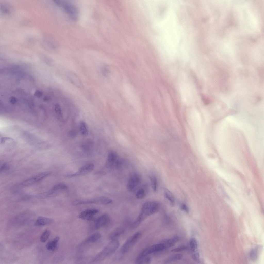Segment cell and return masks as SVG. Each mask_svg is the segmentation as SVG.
Returning <instances> with one entry per match:
<instances>
[{
    "instance_id": "1",
    "label": "cell",
    "mask_w": 264,
    "mask_h": 264,
    "mask_svg": "<svg viewBox=\"0 0 264 264\" xmlns=\"http://www.w3.org/2000/svg\"><path fill=\"white\" fill-rule=\"evenodd\" d=\"M159 208V205L156 202L149 201L145 203L138 217L131 224V227L134 228L137 227L147 217L157 212Z\"/></svg>"
},
{
    "instance_id": "2",
    "label": "cell",
    "mask_w": 264,
    "mask_h": 264,
    "mask_svg": "<svg viewBox=\"0 0 264 264\" xmlns=\"http://www.w3.org/2000/svg\"><path fill=\"white\" fill-rule=\"evenodd\" d=\"M55 3L61 8L73 20L77 21L79 16V12L77 7L73 4L67 1H56Z\"/></svg>"
},
{
    "instance_id": "3",
    "label": "cell",
    "mask_w": 264,
    "mask_h": 264,
    "mask_svg": "<svg viewBox=\"0 0 264 264\" xmlns=\"http://www.w3.org/2000/svg\"><path fill=\"white\" fill-rule=\"evenodd\" d=\"M112 202V200L111 199L106 197L102 196L89 199H77L73 201L72 204L73 206H76L82 204H108Z\"/></svg>"
},
{
    "instance_id": "4",
    "label": "cell",
    "mask_w": 264,
    "mask_h": 264,
    "mask_svg": "<svg viewBox=\"0 0 264 264\" xmlns=\"http://www.w3.org/2000/svg\"><path fill=\"white\" fill-rule=\"evenodd\" d=\"M119 245L118 241L116 240H111L109 244L101 252L96 258L102 260L111 255L117 249Z\"/></svg>"
},
{
    "instance_id": "5",
    "label": "cell",
    "mask_w": 264,
    "mask_h": 264,
    "mask_svg": "<svg viewBox=\"0 0 264 264\" xmlns=\"http://www.w3.org/2000/svg\"><path fill=\"white\" fill-rule=\"evenodd\" d=\"M142 235V233L138 232L128 238L123 245L121 249L122 253L129 251L136 244Z\"/></svg>"
},
{
    "instance_id": "6",
    "label": "cell",
    "mask_w": 264,
    "mask_h": 264,
    "mask_svg": "<svg viewBox=\"0 0 264 264\" xmlns=\"http://www.w3.org/2000/svg\"><path fill=\"white\" fill-rule=\"evenodd\" d=\"M121 162L116 153L113 151H111L108 154L106 166L108 168L118 167L120 165Z\"/></svg>"
},
{
    "instance_id": "7",
    "label": "cell",
    "mask_w": 264,
    "mask_h": 264,
    "mask_svg": "<svg viewBox=\"0 0 264 264\" xmlns=\"http://www.w3.org/2000/svg\"><path fill=\"white\" fill-rule=\"evenodd\" d=\"M165 249L164 245L161 243L154 244L146 248L137 257H140L147 256L155 252L162 251Z\"/></svg>"
},
{
    "instance_id": "8",
    "label": "cell",
    "mask_w": 264,
    "mask_h": 264,
    "mask_svg": "<svg viewBox=\"0 0 264 264\" xmlns=\"http://www.w3.org/2000/svg\"><path fill=\"white\" fill-rule=\"evenodd\" d=\"M141 180L140 176L137 173H133L129 177L126 185L128 191L131 192L139 184Z\"/></svg>"
},
{
    "instance_id": "9",
    "label": "cell",
    "mask_w": 264,
    "mask_h": 264,
    "mask_svg": "<svg viewBox=\"0 0 264 264\" xmlns=\"http://www.w3.org/2000/svg\"><path fill=\"white\" fill-rule=\"evenodd\" d=\"M94 166L92 163H89L81 167L76 173L68 174L66 177H72L80 176H83L91 172L94 169Z\"/></svg>"
},
{
    "instance_id": "10",
    "label": "cell",
    "mask_w": 264,
    "mask_h": 264,
    "mask_svg": "<svg viewBox=\"0 0 264 264\" xmlns=\"http://www.w3.org/2000/svg\"><path fill=\"white\" fill-rule=\"evenodd\" d=\"M110 216L107 213H104L99 217L95 221L94 228L98 229L108 225L111 219Z\"/></svg>"
},
{
    "instance_id": "11",
    "label": "cell",
    "mask_w": 264,
    "mask_h": 264,
    "mask_svg": "<svg viewBox=\"0 0 264 264\" xmlns=\"http://www.w3.org/2000/svg\"><path fill=\"white\" fill-rule=\"evenodd\" d=\"M67 78L69 81L78 88L82 89L83 85L78 75L73 72L70 71L67 73Z\"/></svg>"
},
{
    "instance_id": "12",
    "label": "cell",
    "mask_w": 264,
    "mask_h": 264,
    "mask_svg": "<svg viewBox=\"0 0 264 264\" xmlns=\"http://www.w3.org/2000/svg\"><path fill=\"white\" fill-rule=\"evenodd\" d=\"M99 210L96 209H88L82 212L79 214V218L85 220H90L94 215L98 212Z\"/></svg>"
},
{
    "instance_id": "13",
    "label": "cell",
    "mask_w": 264,
    "mask_h": 264,
    "mask_svg": "<svg viewBox=\"0 0 264 264\" xmlns=\"http://www.w3.org/2000/svg\"><path fill=\"white\" fill-rule=\"evenodd\" d=\"M53 221V219L43 216L39 217L35 223L34 225L37 226H42L50 224Z\"/></svg>"
},
{
    "instance_id": "14",
    "label": "cell",
    "mask_w": 264,
    "mask_h": 264,
    "mask_svg": "<svg viewBox=\"0 0 264 264\" xmlns=\"http://www.w3.org/2000/svg\"><path fill=\"white\" fill-rule=\"evenodd\" d=\"M179 237L177 236H175L169 239H164L162 241L161 243L164 246L165 249L174 246L176 243L179 241Z\"/></svg>"
},
{
    "instance_id": "15",
    "label": "cell",
    "mask_w": 264,
    "mask_h": 264,
    "mask_svg": "<svg viewBox=\"0 0 264 264\" xmlns=\"http://www.w3.org/2000/svg\"><path fill=\"white\" fill-rule=\"evenodd\" d=\"M59 239V237L57 236L47 243L46 246V249L48 250L52 251H54L56 250L57 248Z\"/></svg>"
},
{
    "instance_id": "16",
    "label": "cell",
    "mask_w": 264,
    "mask_h": 264,
    "mask_svg": "<svg viewBox=\"0 0 264 264\" xmlns=\"http://www.w3.org/2000/svg\"><path fill=\"white\" fill-rule=\"evenodd\" d=\"M124 231V229L122 227H118L110 233L109 237L111 240H116L117 237L123 233Z\"/></svg>"
},
{
    "instance_id": "17",
    "label": "cell",
    "mask_w": 264,
    "mask_h": 264,
    "mask_svg": "<svg viewBox=\"0 0 264 264\" xmlns=\"http://www.w3.org/2000/svg\"><path fill=\"white\" fill-rule=\"evenodd\" d=\"M68 188L66 184L63 183H60L54 185L51 190L58 194L59 192L67 189Z\"/></svg>"
},
{
    "instance_id": "18",
    "label": "cell",
    "mask_w": 264,
    "mask_h": 264,
    "mask_svg": "<svg viewBox=\"0 0 264 264\" xmlns=\"http://www.w3.org/2000/svg\"><path fill=\"white\" fill-rule=\"evenodd\" d=\"M57 195V193L50 189L48 192L38 194L36 197L38 199H44L54 197Z\"/></svg>"
},
{
    "instance_id": "19",
    "label": "cell",
    "mask_w": 264,
    "mask_h": 264,
    "mask_svg": "<svg viewBox=\"0 0 264 264\" xmlns=\"http://www.w3.org/2000/svg\"><path fill=\"white\" fill-rule=\"evenodd\" d=\"M101 237V235L99 233H96L92 234L87 238L85 242L86 243L94 242L100 239Z\"/></svg>"
},
{
    "instance_id": "20",
    "label": "cell",
    "mask_w": 264,
    "mask_h": 264,
    "mask_svg": "<svg viewBox=\"0 0 264 264\" xmlns=\"http://www.w3.org/2000/svg\"><path fill=\"white\" fill-rule=\"evenodd\" d=\"M259 246H256L251 250L249 257L252 260L255 261L257 259L259 252Z\"/></svg>"
},
{
    "instance_id": "21",
    "label": "cell",
    "mask_w": 264,
    "mask_h": 264,
    "mask_svg": "<svg viewBox=\"0 0 264 264\" xmlns=\"http://www.w3.org/2000/svg\"><path fill=\"white\" fill-rule=\"evenodd\" d=\"M164 194L166 198L168 199L172 205H174L175 203L174 197L171 192L167 189L164 190Z\"/></svg>"
},
{
    "instance_id": "22",
    "label": "cell",
    "mask_w": 264,
    "mask_h": 264,
    "mask_svg": "<svg viewBox=\"0 0 264 264\" xmlns=\"http://www.w3.org/2000/svg\"><path fill=\"white\" fill-rule=\"evenodd\" d=\"M182 255L180 254H175L170 256L167 258L165 260L166 263H169L171 262L178 261L180 260L182 258Z\"/></svg>"
},
{
    "instance_id": "23",
    "label": "cell",
    "mask_w": 264,
    "mask_h": 264,
    "mask_svg": "<svg viewBox=\"0 0 264 264\" xmlns=\"http://www.w3.org/2000/svg\"><path fill=\"white\" fill-rule=\"evenodd\" d=\"M151 261V258L148 256L138 257H137L136 260V263L137 264H148Z\"/></svg>"
},
{
    "instance_id": "24",
    "label": "cell",
    "mask_w": 264,
    "mask_h": 264,
    "mask_svg": "<svg viewBox=\"0 0 264 264\" xmlns=\"http://www.w3.org/2000/svg\"><path fill=\"white\" fill-rule=\"evenodd\" d=\"M79 129L81 134L84 136L87 135L88 133L87 127L86 123L84 121H81L79 125Z\"/></svg>"
},
{
    "instance_id": "25",
    "label": "cell",
    "mask_w": 264,
    "mask_h": 264,
    "mask_svg": "<svg viewBox=\"0 0 264 264\" xmlns=\"http://www.w3.org/2000/svg\"><path fill=\"white\" fill-rule=\"evenodd\" d=\"M100 69L102 73L104 76H107L110 73L109 67L106 64H102L100 66Z\"/></svg>"
},
{
    "instance_id": "26",
    "label": "cell",
    "mask_w": 264,
    "mask_h": 264,
    "mask_svg": "<svg viewBox=\"0 0 264 264\" xmlns=\"http://www.w3.org/2000/svg\"><path fill=\"white\" fill-rule=\"evenodd\" d=\"M146 191L145 189L143 188H139L136 194V198L139 199H142L144 198L146 195Z\"/></svg>"
},
{
    "instance_id": "27",
    "label": "cell",
    "mask_w": 264,
    "mask_h": 264,
    "mask_svg": "<svg viewBox=\"0 0 264 264\" xmlns=\"http://www.w3.org/2000/svg\"><path fill=\"white\" fill-rule=\"evenodd\" d=\"M149 178L152 188L153 191L155 192L156 191L157 188V182L156 178L154 176H149Z\"/></svg>"
},
{
    "instance_id": "28",
    "label": "cell",
    "mask_w": 264,
    "mask_h": 264,
    "mask_svg": "<svg viewBox=\"0 0 264 264\" xmlns=\"http://www.w3.org/2000/svg\"><path fill=\"white\" fill-rule=\"evenodd\" d=\"M50 232L49 230H46L42 233L40 237V241L42 242H45L48 240L50 236Z\"/></svg>"
},
{
    "instance_id": "29",
    "label": "cell",
    "mask_w": 264,
    "mask_h": 264,
    "mask_svg": "<svg viewBox=\"0 0 264 264\" xmlns=\"http://www.w3.org/2000/svg\"><path fill=\"white\" fill-rule=\"evenodd\" d=\"M189 244L192 252L197 250L198 244L196 240L194 238H191L189 241Z\"/></svg>"
},
{
    "instance_id": "30",
    "label": "cell",
    "mask_w": 264,
    "mask_h": 264,
    "mask_svg": "<svg viewBox=\"0 0 264 264\" xmlns=\"http://www.w3.org/2000/svg\"><path fill=\"white\" fill-rule=\"evenodd\" d=\"M54 108L57 118L61 120L62 118V115L60 106L58 104H56L55 105Z\"/></svg>"
},
{
    "instance_id": "31",
    "label": "cell",
    "mask_w": 264,
    "mask_h": 264,
    "mask_svg": "<svg viewBox=\"0 0 264 264\" xmlns=\"http://www.w3.org/2000/svg\"><path fill=\"white\" fill-rule=\"evenodd\" d=\"M192 257L193 259L196 262H200V258L199 254L197 250L192 252Z\"/></svg>"
},
{
    "instance_id": "32",
    "label": "cell",
    "mask_w": 264,
    "mask_h": 264,
    "mask_svg": "<svg viewBox=\"0 0 264 264\" xmlns=\"http://www.w3.org/2000/svg\"><path fill=\"white\" fill-rule=\"evenodd\" d=\"M120 142L122 144L125 145L127 144V142L125 139L121 135H119L117 136Z\"/></svg>"
},
{
    "instance_id": "33",
    "label": "cell",
    "mask_w": 264,
    "mask_h": 264,
    "mask_svg": "<svg viewBox=\"0 0 264 264\" xmlns=\"http://www.w3.org/2000/svg\"><path fill=\"white\" fill-rule=\"evenodd\" d=\"M187 248L186 247L183 246L172 249L171 251L174 252H179L184 250L186 249Z\"/></svg>"
},
{
    "instance_id": "34",
    "label": "cell",
    "mask_w": 264,
    "mask_h": 264,
    "mask_svg": "<svg viewBox=\"0 0 264 264\" xmlns=\"http://www.w3.org/2000/svg\"><path fill=\"white\" fill-rule=\"evenodd\" d=\"M9 168V166L6 163H3L0 167V172H1L5 171L8 169Z\"/></svg>"
},
{
    "instance_id": "35",
    "label": "cell",
    "mask_w": 264,
    "mask_h": 264,
    "mask_svg": "<svg viewBox=\"0 0 264 264\" xmlns=\"http://www.w3.org/2000/svg\"><path fill=\"white\" fill-rule=\"evenodd\" d=\"M182 209L186 213L189 212V209L188 208L185 204H182L181 207Z\"/></svg>"
},
{
    "instance_id": "36",
    "label": "cell",
    "mask_w": 264,
    "mask_h": 264,
    "mask_svg": "<svg viewBox=\"0 0 264 264\" xmlns=\"http://www.w3.org/2000/svg\"><path fill=\"white\" fill-rule=\"evenodd\" d=\"M69 136L71 137H73L76 136V133L74 131L71 130L69 132Z\"/></svg>"
},
{
    "instance_id": "37",
    "label": "cell",
    "mask_w": 264,
    "mask_h": 264,
    "mask_svg": "<svg viewBox=\"0 0 264 264\" xmlns=\"http://www.w3.org/2000/svg\"><path fill=\"white\" fill-rule=\"evenodd\" d=\"M195 22H193V23H195Z\"/></svg>"
}]
</instances>
